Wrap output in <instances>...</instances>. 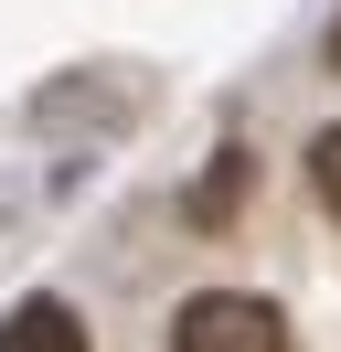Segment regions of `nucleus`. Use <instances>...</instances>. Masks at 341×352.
<instances>
[{
    "instance_id": "obj_1",
    "label": "nucleus",
    "mask_w": 341,
    "mask_h": 352,
    "mask_svg": "<svg viewBox=\"0 0 341 352\" xmlns=\"http://www.w3.org/2000/svg\"><path fill=\"white\" fill-rule=\"evenodd\" d=\"M170 352H288V320H277L256 288H203V299H182V320H170Z\"/></svg>"
},
{
    "instance_id": "obj_2",
    "label": "nucleus",
    "mask_w": 341,
    "mask_h": 352,
    "mask_svg": "<svg viewBox=\"0 0 341 352\" xmlns=\"http://www.w3.org/2000/svg\"><path fill=\"white\" fill-rule=\"evenodd\" d=\"M0 352H96V342H85V320L64 299H21L11 320H0Z\"/></svg>"
},
{
    "instance_id": "obj_3",
    "label": "nucleus",
    "mask_w": 341,
    "mask_h": 352,
    "mask_svg": "<svg viewBox=\"0 0 341 352\" xmlns=\"http://www.w3.org/2000/svg\"><path fill=\"white\" fill-rule=\"evenodd\" d=\"M245 182H256V160H245V150H213V171L192 182V224H203V235H224L234 203H245Z\"/></svg>"
},
{
    "instance_id": "obj_4",
    "label": "nucleus",
    "mask_w": 341,
    "mask_h": 352,
    "mask_svg": "<svg viewBox=\"0 0 341 352\" xmlns=\"http://www.w3.org/2000/svg\"><path fill=\"white\" fill-rule=\"evenodd\" d=\"M309 192L341 214V129H320V139H309Z\"/></svg>"
}]
</instances>
